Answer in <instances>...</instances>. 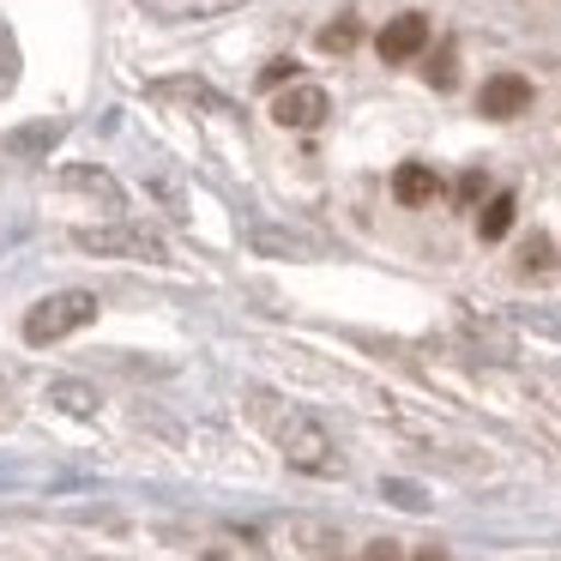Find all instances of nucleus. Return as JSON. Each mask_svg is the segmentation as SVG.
Instances as JSON below:
<instances>
[{
  "instance_id": "nucleus-1",
  "label": "nucleus",
  "mask_w": 561,
  "mask_h": 561,
  "mask_svg": "<svg viewBox=\"0 0 561 561\" xmlns=\"http://www.w3.org/2000/svg\"><path fill=\"white\" fill-rule=\"evenodd\" d=\"M85 320H98V296L91 290H55L25 314V344H55V339H67V332H79Z\"/></svg>"
},
{
  "instance_id": "nucleus-2",
  "label": "nucleus",
  "mask_w": 561,
  "mask_h": 561,
  "mask_svg": "<svg viewBox=\"0 0 561 561\" xmlns=\"http://www.w3.org/2000/svg\"><path fill=\"white\" fill-rule=\"evenodd\" d=\"M375 49H380V61H387V67H399V61H411V55H423V49H428V19H423V13L387 19V31L375 37Z\"/></svg>"
},
{
  "instance_id": "nucleus-3",
  "label": "nucleus",
  "mask_w": 561,
  "mask_h": 561,
  "mask_svg": "<svg viewBox=\"0 0 561 561\" xmlns=\"http://www.w3.org/2000/svg\"><path fill=\"white\" fill-rule=\"evenodd\" d=\"M477 110H483L489 122H513V115H525V110H531V79L495 73L483 91H477Z\"/></svg>"
},
{
  "instance_id": "nucleus-4",
  "label": "nucleus",
  "mask_w": 561,
  "mask_h": 561,
  "mask_svg": "<svg viewBox=\"0 0 561 561\" xmlns=\"http://www.w3.org/2000/svg\"><path fill=\"white\" fill-rule=\"evenodd\" d=\"M272 122H278V127H296V134L320 127V122H327V91H320V85H290V91H278V103H272Z\"/></svg>"
},
{
  "instance_id": "nucleus-5",
  "label": "nucleus",
  "mask_w": 561,
  "mask_h": 561,
  "mask_svg": "<svg viewBox=\"0 0 561 561\" xmlns=\"http://www.w3.org/2000/svg\"><path fill=\"white\" fill-rule=\"evenodd\" d=\"M73 242H79V248H91V254H134V260H163V248L151 242V236H139V230H79Z\"/></svg>"
},
{
  "instance_id": "nucleus-6",
  "label": "nucleus",
  "mask_w": 561,
  "mask_h": 561,
  "mask_svg": "<svg viewBox=\"0 0 561 561\" xmlns=\"http://www.w3.org/2000/svg\"><path fill=\"white\" fill-rule=\"evenodd\" d=\"M134 7H146V13H151V19H163V25H187V19L236 13V7H248V0H134Z\"/></svg>"
},
{
  "instance_id": "nucleus-7",
  "label": "nucleus",
  "mask_w": 561,
  "mask_h": 561,
  "mask_svg": "<svg viewBox=\"0 0 561 561\" xmlns=\"http://www.w3.org/2000/svg\"><path fill=\"white\" fill-rule=\"evenodd\" d=\"M435 194H440V182L428 163H399V175H392V199L399 206H428Z\"/></svg>"
},
{
  "instance_id": "nucleus-8",
  "label": "nucleus",
  "mask_w": 561,
  "mask_h": 561,
  "mask_svg": "<svg viewBox=\"0 0 561 561\" xmlns=\"http://www.w3.org/2000/svg\"><path fill=\"white\" fill-rule=\"evenodd\" d=\"M513 211H519V206H513V194H495L483 211H477V236H483V242H501V236L513 230Z\"/></svg>"
},
{
  "instance_id": "nucleus-9",
  "label": "nucleus",
  "mask_w": 561,
  "mask_h": 561,
  "mask_svg": "<svg viewBox=\"0 0 561 561\" xmlns=\"http://www.w3.org/2000/svg\"><path fill=\"white\" fill-rule=\"evenodd\" d=\"M356 37H363V25H356V19H339V25L320 31V49H327V55H344V49H356Z\"/></svg>"
},
{
  "instance_id": "nucleus-10",
  "label": "nucleus",
  "mask_w": 561,
  "mask_h": 561,
  "mask_svg": "<svg viewBox=\"0 0 561 561\" xmlns=\"http://www.w3.org/2000/svg\"><path fill=\"white\" fill-rule=\"evenodd\" d=\"M519 272H531V278H537V272H549V242H543V236H531V242L519 248Z\"/></svg>"
},
{
  "instance_id": "nucleus-11",
  "label": "nucleus",
  "mask_w": 561,
  "mask_h": 561,
  "mask_svg": "<svg viewBox=\"0 0 561 561\" xmlns=\"http://www.w3.org/2000/svg\"><path fill=\"white\" fill-rule=\"evenodd\" d=\"M428 85L435 91H453V43L440 55H428Z\"/></svg>"
},
{
  "instance_id": "nucleus-12",
  "label": "nucleus",
  "mask_w": 561,
  "mask_h": 561,
  "mask_svg": "<svg viewBox=\"0 0 561 561\" xmlns=\"http://www.w3.org/2000/svg\"><path fill=\"white\" fill-rule=\"evenodd\" d=\"M284 79H296V61H272V67H266V79H260V85H284Z\"/></svg>"
},
{
  "instance_id": "nucleus-13",
  "label": "nucleus",
  "mask_w": 561,
  "mask_h": 561,
  "mask_svg": "<svg viewBox=\"0 0 561 561\" xmlns=\"http://www.w3.org/2000/svg\"><path fill=\"white\" fill-rule=\"evenodd\" d=\"M363 561H399V549H392V543H368Z\"/></svg>"
},
{
  "instance_id": "nucleus-14",
  "label": "nucleus",
  "mask_w": 561,
  "mask_h": 561,
  "mask_svg": "<svg viewBox=\"0 0 561 561\" xmlns=\"http://www.w3.org/2000/svg\"><path fill=\"white\" fill-rule=\"evenodd\" d=\"M416 561H447V556H440V549H423V556H416Z\"/></svg>"
}]
</instances>
